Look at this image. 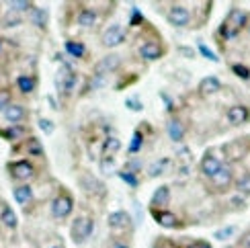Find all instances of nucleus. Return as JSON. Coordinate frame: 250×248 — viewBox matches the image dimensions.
Here are the masks:
<instances>
[{"label":"nucleus","mask_w":250,"mask_h":248,"mask_svg":"<svg viewBox=\"0 0 250 248\" xmlns=\"http://www.w3.org/2000/svg\"><path fill=\"white\" fill-rule=\"evenodd\" d=\"M246 19L248 15L244 13V10L240 8H230V13H228V17L224 19V23L220 27V35H224L226 39H234L238 37V33L246 27Z\"/></svg>","instance_id":"f257e3e1"},{"label":"nucleus","mask_w":250,"mask_h":248,"mask_svg":"<svg viewBox=\"0 0 250 248\" xmlns=\"http://www.w3.org/2000/svg\"><path fill=\"white\" fill-rule=\"evenodd\" d=\"M92 230H95V220H92L90 215H78V218L72 222L70 236L76 244H84L90 238Z\"/></svg>","instance_id":"f03ea898"},{"label":"nucleus","mask_w":250,"mask_h":248,"mask_svg":"<svg viewBox=\"0 0 250 248\" xmlns=\"http://www.w3.org/2000/svg\"><path fill=\"white\" fill-rule=\"evenodd\" d=\"M6 170L10 174V179L17 181V183H27L31 179H35L37 168L31 164L29 160H17V162H8L6 164Z\"/></svg>","instance_id":"7ed1b4c3"},{"label":"nucleus","mask_w":250,"mask_h":248,"mask_svg":"<svg viewBox=\"0 0 250 248\" xmlns=\"http://www.w3.org/2000/svg\"><path fill=\"white\" fill-rule=\"evenodd\" d=\"M78 185H80V189L84 191V193H88V195H92V197H105V193H107V187L103 185L95 174H90V172H80L78 174Z\"/></svg>","instance_id":"20e7f679"},{"label":"nucleus","mask_w":250,"mask_h":248,"mask_svg":"<svg viewBox=\"0 0 250 248\" xmlns=\"http://www.w3.org/2000/svg\"><path fill=\"white\" fill-rule=\"evenodd\" d=\"M72 209H74V199H72V195L68 191H60L58 197L51 201V215H54L56 220H66L72 213Z\"/></svg>","instance_id":"39448f33"},{"label":"nucleus","mask_w":250,"mask_h":248,"mask_svg":"<svg viewBox=\"0 0 250 248\" xmlns=\"http://www.w3.org/2000/svg\"><path fill=\"white\" fill-rule=\"evenodd\" d=\"M222 166H224V160H222V156H217V148H209L199 162V170L205 179H211Z\"/></svg>","instance_id":"423d86ee"},{"label":"nucleus","mask_w":250,"mask_h":248,"mask_svg":"<svg viewBox=\"0 0 250 248\" xmlns=\"http://www.w3.org/2000/svg\"><path fill=\"white\" fill-rule=\"evenodd\" d=\"M166 21L172 25V27H189L191 25V10L187 8L185 4H179V2H172L168 13H166Z\"/></svg>","instance_id":"0eeeda50"},{"label":"nucleus","mask_w":250,"mask_h":248,"mask_svg":"<svg viewBox=\"0 0 250 248\" xmlns=\"http://www.w3.org/2000/svg\"><path fill=\"white\" fill-rule=\"evenodd\" d=\"M234 168H232V164H224V166L217 170L213 177L209 179V183L213 185V189L215 191H228L234 185Z\"/></svg>","instance_id":"6e6552de"},{"label":"nucleus","mask_w":250,"mask_h":248,"mask_svg":"<svg viewBox=\"0 0 250 248\" xmlns=\"http://www.w3.org/2000/svg\"><path fill=\"white\" fill-rule=\"evenodd\" d=\"M121 66V56L117 54H109L105 58H101L97 64H95V70H92V74H95L97 78H105L107 74H111V72L119 70Z\"/></svg>","instance_id":"1a4fd4ad"},{"label":"nucleus","mask_w":250,"mask_h":248,"mask_svg":"<svg viewBox=\"0 0 250 248\" xmlns=\"http://www.w3.org/2000/svg\"><path fill=\"white\" fill-rule=\"evenodd\" d=\"M76 82H78V74L74 70H72L68 64H64L62 66V70H60V74H58V78H56V84H58V88H60V92L64 90L66 95H70L72 90H74V86H76Z\"/></svg>","instance_id":"9d476101"},{"label":"nucleus","mask_w":250,"mask_h":248,"mask_svg":"<svg viewBox=\"0 0 250 248\" xmlns=\"http://www.w3.org/2000/svg\"><path fill=\"white\" fill-rule=\"evenodd\" d=\"M140 56L146 62H156L164 56V45H162V39H148L140 45Z\"/></svg>","instance_id":"9b49d317"},{"label":"nucleus","mask_w":250,"mask_h":248,"mask_svg":"<svg viewBox=\"0 0 250 248\" xmlns=\"http://www.w3.org/2000/svg\"><path fill=\"white\" fill-rule=\"evenodd\" d=\"M226 119L230 125L238 127V125H244V123L250 121V109L246 105H232L230 109L226 111Z\"/></svg>","instance_id":"f8f14e48"},{"label":"nucleus","mask_w":250,"mask_h":248,"mask_svg":"<svg viewBox=\"0 0 250 248\" xmlns=\"http://www.w3.org/2000/svg\"><path fill=\"white\" fill-rule=\"evenodd\" d=\"M103 45L105 47H117L121 45L123 41H125V33H123V29L119 23H113L105 29V33H103Z\"/></svg>","instance_id":"ddd939ff"},{"label":"nucleus","mask_w":250,"mask_h":248,"mask_svg":"<svg viewBox=\"0 0 250 248\" xmlns=\"http://www.w3.org/2000/svg\"><path fill=\"white\" fill-rule=\"evenodd\" d=\"M27 109L25 105H21V103H10V105L2 111V117L10 123V125H21V121L27 119Z\"/></svg>","instance_id":"4468645a"},{"label":"nucleus","mask_w":250,"mask_h":248,"mask_svg":"<svg viewBox=\"0 0 250 248\" xmlns=\"http://www.w3.org/2000/svg\"><path fill=\"white\" fill-rule=\"evenodd\" d=\"M107 224H109V228H111L113 232L127 230V228H131V215H129L127 211H123V209L113 211L109 218H107Z\"/></svg>","instance_id":"2eb2a0df"},{"label":"nucleus","mask_w":250,"mask_h":248,"mask_svg":"<svg viewBox=\"0 0 250 248\" xmlns=\"http://www.w3.org/2000/svg\"><path fill=\"white\" fill-rule=\"evenodd\" d=\"M197 90H199L201 97H213L222 90V82L217 80V76H205V78H201Z\"/></svg>","instance_id":"dca6fc26"},{"label":"nucleus","mask_w":250,"mask_h":248,"mask_svg":"<svg viewBox=\"0 0 250 248\" xmlns=\"http://www.w3.org/2000/svg\"><path fill=\"white\" fill-rule=\"evenodd\" d=\"M152 215L158 226H162V228H176L179 226V218H176V213L168 211V209H152Z\"/></svg>","instance_id":"f3484780"},{"label":"nucleus","mask_w":250,"mask_h":248,"mask_svg":"<svg viewBox=\"0 0 250 248\" xmlns=\"http://www.w3.org/2000/svg\"><path fill=\"white\" fill-rule=\"evenodd\" d=\"M170 203V187H166V185H162V187H158L154 191L152 199H150V205L152 209H166V205Z\"/></svg>","instance_id":"a211bd4d"},{"label":"nucleus","mask_w":250,"mask_h":248,"mask_svg":"<svg viewBox=\"0 0 250 248\" xmlns=\"http://www.w3.org/2000/svg\"><path fill=\"white\" fill-rule=\"evenodd\" d=\"M47 8H41V6H33L29 10V21H31V25H35L37 29H45L47 27Z\"/></svg>","instance_id":"6ab92c4d"},{"label":"nucleus","mask_w":250,"mask_h":248,"mask_svg":"<svg viewBox=\"0 0 250 248\" xmlns=\"http://www.w3.org/2000/svg\"><path fill=\"white\" fill-rule=\"evenodd\" d=\"M13 197L19 205L25 207V205H29L33 201V187H31V185H19V187H15V191H13Z\"/></svg>","instance_id":"aec40b11"},{"label":"nucleus","mask_w":250,"mask_h":248,"mask_svg":"<svg viewBox=\"0 0 250 248\" xmlns=\"http://www.w3.org/2000/svg\"><path fill=\"white\" fill-rule=\"evenodd\" d=\"M166 131H168V138L174 144H181L185 140V127H183V123L176 117H172L168 123H166Z\"/></svg>","instance_id":"412c9836"},{"label":"nucleus","mask_w":250,"mask_h":248,"mask_svg":"<svg viewBox=\"0 0 250 248\" xmlns=\"http://www.w3.org/2000/svg\"><path fill=\"white\" fill-rule=\"evenodd\" d=\"M37 88V80L35 76H31V74H21L17 76V90L19 92H23V95H31Z\"/></svg>","instance_id":"4be33fe9"},{"label":"nucleus","mask_w":250,"mask_h":248,"mask_svg":"<svg viewBox=\"0 0 250 248\" xmlns=\"http://www.w3.org/2000/svg\"><path fill=\"white\" fill-rule=\"evenodd\" d=\"M78 25L80 27H84V29H90V27H95L97 25V21H99V15H97V10H92V8H82L80 13H78Z\"/></svg>","instance_id":"5701e85b"},{"label":"nucleus","mask_w":250,"mask_h":248,"mask_svg":"<svg viewBox=\"0 0 250 248\" xmlns=\"http://www.w3.org/2000/svg\"><path fill=\"white\" fill-rule=\"evenodd\" d=\"M0 222H2L4 228H8V230H17V226H19V218H17V213L13 211V207H8V205H4L2 211H0Z\"/></svg>","instance_id":"b1692460"},{"label":"nucleus","mask_w":250,"mask_h":248,"mask_svg":"<svg viewBox=\"0 0 250 248\" xmlns=\"http://www.w3.org/2000/svg\"><path fill=\"white\" fill-rule=\"evenodd\" d=\"M27 133V129L23 125H8L6 129H0V138H4L8 142H17Z\"/></svg>","instance_id":"393cba45"},{"label":"nucleus","mask_w":250,"mask_h":248,"mask_svg":"<svg viewBox=\"0 0 250 248\" xmlns=\"http://www.w3.org/2000/svg\"><path fill=\"white\" fill-rule=\"evenodd\" d=\"M25 150L29 156H35V158H43V146H41V142L37 138H25Z\"/></svg>","instance_id":"a878e982"},{"label":"nucleus","mask_w":250,"mask_h":248,"mask_svg":"<svg viewBox=\"0 0 250 248\" xmlns=\"http://www.w3.org/2000/svg\"><path fill=\"white\" fill-rule=\"evenodd\" d=\"M66 51H68L72 58H76V60H82V58L86 56V47H84V43H82V41H76V39L66 41Z\"/></svg>","instance_id":"bb28decb"},{"label":"nucleus","mask_w":250,"mask_h":248,"mask_svg":"<svg viewBox=\"0 0 250 248\" xmlns=\"http://www.w3.org/2000/svg\"><path fill=\"white\" fill-rule=\"evenodd\" d=\"M119 150H121V140L117 136L107 138L105 144H103V156H115Z\"/></svg>","instance_id":"cd10ccee"},{"label":"nucleus","mask_w":250,"mask_h":248,"mask_svg":"<svg viewBox=\"0 0 250 248\" xmlns=\"http://www.w3.org/2000/svg\"><path fill=\"white\" fill-rule=\"evenodd\" d=\"M234 187H236V193L242 195V197H250V172L242 174L240 179L234 181Z\"/></svg>","instance_id":"c85d7f7f"},{"label":"nucleus","mask_w":250,"mask_h":248,"mask_svg":"<svg viewBox=\"0 0 250 248\" xmlns=\"http://www.w3.org/2000/svg\"><path fill=\"white\" fill-rule=\"evenodd\" d=\"M31 8H33V4L27 2V0H10V2H8V10H10V13H15V15L29 13Z\"/></svg>","instance_id":"c756f323"},{"label":"nucleus","mask_w":250,"mask_h":248,"mask_svg":"<svg viewBox=\"0 0 250 248\" xmlns=\"http://www.w3.org/2000/svg\"><path fill=\"white\" fill-rule=\"evenodd\" d=\"M144 146V138H142V129H135L133 131V138H131V144H129V154H138Z\"/></svg>","instance_id":"7c9ffc66"},{"label":"nucleus","mask_w":250,"mask_h":248,"mask_svg":"<svg viewBox=\"0 0 250 248\" xmlns=\"http://www.w3.org/2000/svg\"><path fill=\"white\" fill-rule=\"evenodd\" d=\"M236 232H238L236 226H226V228H220V230L213 232V238L215 240H228V238H232Z\"/></svg>","instance_id":"2f4dec72"},{"label":"nucleus","mask_w":250,"mask_h":248,"mask_svg":"<svg viewBox=\"0 0 250 248\" xmlns=\"http://www.w3.org/2000/svg\"><path fill=\"white\" fill-rule=\"evenodd\" d=\"M101 172L103 174H111L113 170H115V156H101Z\"/></svg>","instance_id":"473e14b6"},{"label":"nucleus","mask_w":250,"mask_h":248,"mask_svg":"<svg viewBox=\"0 0 250 248\" xmlns=\"http://www.w3.org/2000/svg\"><path fill=\"white\" fill-rule=\"evenodd\" d=\"M21 23H23V19H21L19 15H15V13H10V10H8V13L4 15V19H2V27H4V29L19 27Z\"/></svg>","instance_id":"72a5a7b5"},{"label":"nucleus","mask_w":250,"mask_h":248,"mask_svg":"<svg viewBox=\"0 0 250 248\" xmlns=\"http://www.w3.org/2000/svg\"><path fill=\"white\" fill-rule=\"evenodd\" d=\"M166 164H168V160H156L150 166V177L154 179V177H158V174H162L164 168H166Z\"/></svg>","instance_id":"f704fd0d"},{"label":"nucleus","mask_w":250,"mask_h":248,"mask_svg":"<svg viewBox=\"0 0 250 248\" xmlns=\"http://www.w3.org/2000/svg\"><path fill=\"white\" fill-rule=\"evenodd\" d=\"M10 103H13V95L6 88H0V111H4Z\"/></svg>","instance_id":"c9c22d12"},{"label":"nucleus","mask_w":250,"mask_h":248,"mask_svg":"<svg viewBox=\"0 0 250 248\" xmlns=\"http://www.w3.org/2000/svg\"><path fill=\"white\" fill-rule=\"evenodd\" d=\"M119 177H121L125 183H127L129 187H133V189L140 185V181H138V174H131V172H123V170H119Z\"/></svg>","instance_id":"e433bc0d"},{"label":"nucleus","mask_w":250,"mask_h":248,"mask_svg":"<svg viewBox=\"0 0 250 248\" xmlns=\"http://www.w3.org/2000/svg\"><path fill=\"white\" fill-rule=\"evenodd\" d=\"M39 129L43 131L45 136H51L54 129H56V125H54V121H49V119H39Z\"/></svg>","instance_id":"4c0bfd02"},{"label":"nucleus","mask_w":250,"mask_h":248,"mask_svg":"<svg viewBox=\"0 0 250 248\" xmlns=\"http://www.w3.org/2000/svg\"><path fill=\"white\" fill-rule=\"evenodd\" d=\"M176 51H179V54L183 58H187V60H195L197 58V51L193 47H189V45H179V47H176Z\"/></svg>","instance_id":"58836bf2"},{"label":"nucleus","mask_w":250,"mask_h":248,"mask_svg":"<svg viewBox=\"0 0 250 248\" xmlns=\"http://www.w3.org/2000/svg\"><path fill=\"white\" fill-rule=\"evenodd\" d=\"M140 170H142V160H129L123 168V172H131V174H138Z\"/></svg>","instance_id":"ea45409f"},{"label":"nucleus","mask_w":250,"mask_h":248,"mask_svg":"<svg viewBox=\"0 0 250 248\" xmlns=\"http://www.w3.org/2000/svg\"><path fill=\"white\" fill-rule=\"evenodd\" d=\"M232 72H236V76H238V78H242V80H248V78H250V70H248L246 66L234 64V66H232Z\"/></svg>","instance_id":"a19ab883"},{"label":"nucleus","mask_w":250,"mask_h":248,"mask_svg":"<svg viewBox=\"0 0 250 248\" xmlns=\"http://www.w3.org/2000/svg\"><path fill=\"white\" fill-rule=\"evenodd\" d=\"M199 51H201V54L207 58V60H211V62H215V64H217V62H220V58H217L215 54H213V51L209 49V47H207L205 43H203V41H199Z\"/></svg>","instance_id":"79ce46f5"},{"label":"nucleus","mask_w":250,"mask_h":248,"mask_svg":"<svg viewBox=\"0 0 250 248\" xmlns=\"http://www.w3.org/2000/svg\"><path fill=\"white\" fill-rule=\"evenodd\" d=\"M125 107H127L129 111H142V109H144L142 101H140V99H135V97H129L127 101H125Z\"/></svg>","instance_id":"37998d69"},{"label":"nucleus","mask_w":250,"mask_h":248,"mask_svg":"<svg viewBox=\"0 0 250 248\" xmlns=\"http://www.w3.org/2000/svg\"><path fill=\"white\" fill-rule=\"evenodd\" d=\"M109 248H131L127 242H123V240H119V238H113L111 242H109Z\"/></svg>","instance_id":"c03bdc74"},{"label":"nucleus","mask_w":250,"mask_h":248,"mask_svg":"<svg viewBox=\"0 0 250 248\" xmlns=\"http://www.w3.org/2000/svg\"><path fill=\"white\" fill-rule=\"evenodd\" d=\"M187 248H211V244L205 242V240H195V242H191Z\"/></svg>","instance_id":"a18cd8bd"},{"label":"nucleus","mask_w":250,"mask_h":248,"mask_svg":"<svg viewBox=\"0 0 250 248\" xmlns=\"http://www.w3.org/2000/svg\"><path fill=\"white\" fill-rule=\"evenodd\" d=\"M240 246H242V248H250V232L244 234V238L240 240Z\"/></svg>","instance_id":"49530a36"},{"label":"nucleus","mask_w":250,"mask_h":248,"mask_svg":"<svg viewBox=\"0 0 250 248\" xmlns=\"http://www.w3.org/2000/svg\"><path fill=\"white\" fill-rule=\"evenodd\" d=\"M154 248H172V244H170V242H166V240H158Z\"/></svg>","instance_id":"de8ad7c7"},{"label":"nucleus","mask_w":250,"mask_h":248,"mask_svg":"<svg viewBox=\"0 0 250 248\" xmlns=\"http://www.w3.org/2000/svg\"><path fill=\"white\" fill-rule=\"evenodd\" d=\"M0 51H2V39H0Z\"/></svg>","instance_id":"09e8293b"},{"label":"nucleus","mask_w":250,"mask_h":248,"mask_svg":"<svg viewBox=\"0 0 250 248\" xmlns=\"http://www.w3.org/2000/svg\"><path fill=\"white\" fill-rule=\"evenodd\" d=\"M51 248H64V246H51Z\"/></svg>","instance_id":"8fccbe9b"}]
</instances>
